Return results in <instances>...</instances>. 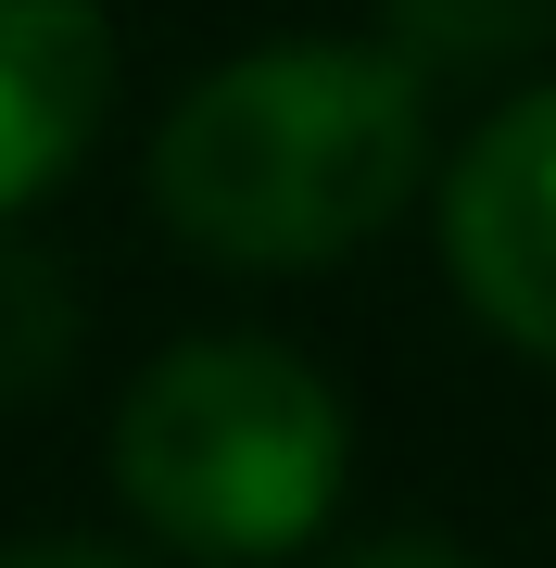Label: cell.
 <instances>
[{"label":"cell","mask_w":556,"mask_h":568,"mask_svg":"<svg viewBox=\"0 0 556 568\" xmlns=\"http://www.w3.org/2000/svg\"><path fill=\"white\" fill-rule=\"evenodd\" d=\"M63 342H77V304H63L51 253L0 241V392H39V379H63Z\"/></svg>","instance_id":"cell-6"},{"label":"cell","mask_w":556,"mask_h":568,"mask_svg":"<svg viewBox=\"0 0 556 568\" xmlns=\"http://www.w3.org/2000/svg\"><path fill=\"white\" fill-rule=\"evenodd\" d=\"M330 568H481L455 530H380V544H354V556H330Z\"/></svg>","instance_id":"cell-7"},{"label":"cell","mask_w":556,"mask_h":568,"mask_svg":"<svg viewBox=\"0 0 556 568\" xmlns=\"http://www.w3.org/2000/svg\"><path fill=\"white\" fill-rule=\"evenodd\" d=\"M114 114V26L102 0H0V215L102 140Z\"/></svg>","instance_id":"cell-4"},{"label":"cell","mask_w":556,"mask_h":568,"mask_svg":"<svg viewBox=\"0 0 556 568\" xmlns=\"http://www.w3.org/2000/svg\"><path fill=\"white\" fill-rule=\"evenodd\" d=\"M114 493L152 544L203 568H266L342 506V392L253 328L178 342L114 405Z\"/></svg>","instance_id":"cell-2"},{"label":"cell","mask_w":556,"mask_h":568,"mask_svg":"<svg viewBox=\"0 0 556 568\" xmlns=\"http://www.w3.org/2000/svg\"><path fill=\"white\" fill-rule=\"evenodd\" d=\"M0 568H140V556L89 544V530H39V544H0Z\"/></svg>","instance_id":"cell-8"},{"label":"cell","mask_w":556,"mask_h":568,"mask_svg":"<svg viewBox=\"0 0 556 568\" xmlns=\"http://www.w3.org/2000/svg\"><path fill=\"white\" fill-rule=\"evenodd\" d=\"M380 39L417 77H494V63L556 51V0H380Z\"/></svg>","instance_id":"cell-5"},{"label":"cell","mask_w":556,"mask_h":568,"mask_svg":"<svg viewBox=\"0 0 556 568\" xmlns=\"http://www.w3.org/2000/svg\"><path fill=\"white\" fill-rule=\"evenodd\" d=\"M443 265H455L468 316L494 328L506 354L556 366V77L518 89V102L455 152V178H443Z\"/></svg>","instance_id":"cell-3"},{"label":"cell","mask_w":556,"mask_h":568,"mask_svg":"<svg viewBox=\"0 0 556 568\" xmlns=\"http://www.w3.org/2000/svg\"><path fill=\"white\" fill-rule=\"evenodd\" d=\"M431 178V77L392 39H266L152 140V215L203 265L304 278L367 253Z\"/></svg>","instance_id":"cell-1"}]
</instances>
